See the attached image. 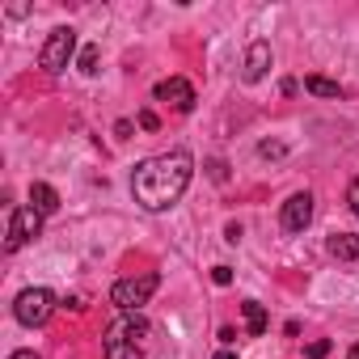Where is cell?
<instances>
[{"instance_id":"cell-9","label":"cell","mask_w":359,"mask_h":359,"mask_svg":"<svg viewBox=\"0 0 359 359\" xmlns=\"http://www.w3.org/2000/svg\"><path fill=\"white\" fill-rule=\"evenodd\" d=\"M106 334H110V338H123V342H135V346H140V338H148V334H152V325H148L144 317L127 313V317H123V321H114Z\"/></svg>"},{"instance_id":"cell-20","label":"cell","mask_w":359,"mask_h":359,"mask_svg":"<svg viewBox=\"0 0 359 359\" xmlns=\"http://www.w3.org/2000/svg\"><path fill=\"white\" fill-rule=\"evenodd\" d=\"M212 279H216L220 287H229V283H233V266H216V271H212Z\"/></svg>"},{"instance_id":"cell-12","label":"cell","mask_w":359,"mask_h":359,"mask_svg":"<svg viewBox=\"0 0 359 359\" xmlns=\"http://www.w3.org/2000/svg\"><path fill=\"white\" fill-rule=\"evenodd\" d=\"M241 313H245V330H250V338H262V334H266V309H262L258 300H245Z\"/></svg>"},{"instance_id":"cell-21","label":"cell","mask_w":359,"mask_h":359,"mask_svg":"<svg viewBox=\"0 0 359 359\" xmlns=\"http://www.w3.org/2000/svg\"><path fill=\"white\" fill-rule=\"evenodd\" d=\"M346 203H351V212L359 216V182H351V187H346Z\"/></svg>"},{"instance_id":"cell-2","label":"cell","mask_w":359,"mask_h":359,"mask_svg":"<svg viewBox=\"0 0 359 359\" xmlns=\"http://www.w3.org/2000/svg\"><path fill=\"white\" fill-rule=\"evenodd\" d=\"M161 287V275H135V279H118L114 287H110V304H118L123 313H140L148 300H152V292Z\"/></svg>"},{"instance_id":"cell-15","label":"cell","mask_w":359,"mask_h":359,"mask_svg":"<svg viewBox=\"0 0 359 359\" xmlns=\"http://www.w3.org/2000/svg\"><path fill=\"white\" fill-rule=\"evenodd\" d=\"M97 60H102V51H97V47H85V51H81V72L93 76V72H97Z\"/></svg>"},{"instance_id":"cell-14","label":"cell","mask_w":359,"mask_h":359,"mask_svg":"<svg viewBox=\"0 0 359 359\" xmlns=\"http://www.w3.org/2000/svg\"><path fill=\"white\" fill-rule=\"evenodd\" d=\"M106 359H140V346H135V342H123V338H110V334H106Z\"/></svg>"},{"instance_id":"cell-8","label":"cell","mask_w":359,"mask_h":359,"mask_svg":"<svg viewBox=\"0 0 359 359\" xmlns=\"http://www.w3.org/2000/svg\"><path fill=\"white\" fill-rule=\"evenodd\" d=\"M266 68H271V43H254L250 51H245V85H258L262 76H266Z\"/></svg>"},{"instance_id":"cell-16","label":"cell","mask_w":359,"mask_h":359,"mask_svg":"<svg viewBox=\"0 0 359 359\" xmlns=\"http://www.w3.org/2000/svg\"><path fill=\"white\" fill-rule=\"evenodd\" d=\"M283 152H287V148H283L279 140H262V144H258V156H266V161H271V156H283Z\"/></svg>"},{"instance_id":"cell-22","label":"cell","mask_w":359,"mask_h":359,"mask_svg":"<svg viewBox=\"0 0 359 359\" xmlns=\"http://www.w3.org/2000/svg\"><path fill=\"white\" fill-rule=\"evenodd\" d=\"M224 241H233V245H237V241H241V224H237V220H233V224H229V229H224Z\"/></svg>"},{"instance_id":"cell-23","label":"cell","mask_w":359,"mask_h":359,"mask_svg":"<svg viewBox=\"0 0 359 359\" xmlns=\"http://www.w3.org/2000/svg\"><path fill=\"white\" fill-rule=\"evenodd\" d=\"M64 309H72V313H85V296H68V300H64Z\"/></svg>"},{"instance_id":"cell-19","label":"cell","mask_w":359,"mask_h":359,"mask_svg":"<svg viewBox=\"0 0 359 359\" xmlns=\"http://www.w3.org/2000/svg\"><path fill=\"white\" fill-rule=\"evenodd\" d=\"M140 127H144V131H156V127H161V118H156L152 110H140Z\"/></svg>"},{"instance_id":"cell-6","label":"cell","mask_w":359,"mask_h":359,"mask_svg":"<svg viewBox=\"0 0 359 359\" xmlns=\"http://www.w3.org/2000/svg\"><path fill=\"white\" fill-rule=\"evenodd\" d=\"M152 97H156V102H169L177 114H191V110H195V89H191V81H182V76H165V81H156Z\"/></svg>"},{"instance_id":"cell-4","label":"cell","mask_w":359,"mask_h":359,"mask_svg":"<svg viewBox=\"0 0 359 359\" xmlns=\"http://www.w3.org/2000/svg\"><path fill=\"white\" fill-rule=\"evenodd\" d=\"M51 313H55V296H51L47 287H26V292L13 300V317H18L22 325H43Z\"/></svg>"},{"instance_id":"cell-27","label":"cell","mask_w":359,"mask_h":359,"mask_svg":"<svg viewBox=\"0 0 359 359\" xmlns=\"http://www.w3.org/2000/svg\"><path fill=\"white\" fill-rule=\"evenodd\" d=\"M346 359H359V342H355V346H351V351H346Z\"/></svg>"},{"instance_id":"cell-17","label":"cell","mask_w":359,"mask_h":359,"mask_svg":"<svg viewBox=\"0 0 359 359\" xmlns=\"http://www.w3.org/2000/svg\"><path fill=\"white\" fill-rule=\"evenodd\" d=\"M330 355V338H317V342H309V359H325Z\"/></svg>"},{"instance_id":"cell-25","label":"cell","mask_w":359,"mask_h":359,"mask_svg":"<svg viewBox=\"0 0 359 359\" xmlns=\"http://www.w3.org/2000/svg\"><path fill=\"white\" fill-rule=\"evenodd\" d=\"M220 342H224V346H229V342H237V330H233V325H224V330H220Z\"/></svg>"},{"instance_id":"cell-24","label":"cell","mask_w":359,"mask_h":359,"mask_svg":"<svg viewBox=\"0 0 359 359\" xmlns=\"http://www.w3.org/2000/svg\"><path fill=\"white\" fill-rule=\"evenodd\" d=\"M114 135H123V140H127V135H131V123H127V118H118V123H114Z\"/></svg>"},{"instance_id":"cell-13","label":"cell","mask_w":359,"mask_h":359,"mask_svg":"<svg viewBox=\"0 0 359 359\" xmlns=\"http://www.w3.org/2000/svg\"><path fill=\"white\" fill-rule=\"evenodd\" d=\"M304 89H309V93H317V97H342V85H338V81H330V76H309V81H304Z\"/></svg>"},{"instance_id":"cell-26","label":"cell","mask_w":359,"mask_h":359,"mask_svg":"<svg viewBox=\"0 0 359 359\" xmlns=\"http://www.w3.org/2000/svg\"><path fill=\"white\" fill-rule=\"evenodd\" d=\"M9 359H39V355H34V351H13Z\"/></svg>"},{"instance_id":"cell-10","label":"cell","mask_w":359,"mask_h":359,"mask_svg":"<svg viewBox=\"0 0 359 359\" xmlns=\"http://www.w3.org/2000/svg\"><path fill=\"white\" fill-rule=\"evenodd\" d=\"M30 208H39L43 216H55V212H60V195H55V187L34 182V187H30Z\"/></svg>"},{"instance_id":"cell-7","label":"cell","mask_w":359,"mask_h":359,"mask_svg":"<svg viewBox=\"0 0 359 359\" xmlns=\"http://www.w3.org/2000/svg\"><path fill=\"white\" fill-rule=\"evenodd\" d=\"M309 220H313V195H309V191H300V195H292V199L283 203L279 224H283V233H304V229H309Z\"/></svg>"},{"instance_id":"cell-28","label":"cell","mask_w":359,"mask_h":359,"mask_svg":"<svg viewBox=\"0 0 359 359\" xmlns=\"http://www.w3.org/2000/svg\"><path fill=\"white\" fill-rule=\"evenodd\" d=\"M216 359H237V355H233V351H220V355H216Z\"/></svg>"},{"instance_id":"cell-3","label":"cell","mask_w":359,"mask_h":359,"mask_svg":"<svg viewBox=\"0 0 359 359\" xmlns=\"http://www.w3.org/2000/svg\"><path fill=\"white\" fill-rule=\"evenodd\" d=\"M72 55H76V30L72 26H55L47 34L43 51H39V64H43V72H64L72 64Z\"/></svg>"},{"instance_id":"cell-1","label":"cell","mask_w":359,"mask_h":359,"mask_svg":"<svg viewBox=\"0 0 359 359\" xmlns=\"http://www.w3.org/2000/svg\"><path fill=\"white\" fill-rule=\"evenodd\" d=\"M195 177V156L173 148V152H161V156H148L135 165L131 173V195L144 212H169L177 199L187 195Z\"/></svg>"},{"instance_id":"cell-18","label":"cell","mask_w":359,"mask_h":359,"mask_svg":"<svg viewBox=\"0 0 359 359\" xmlns=\"http://www.w3.org/2000/svg\"><path fill=\"white\" fill-rule=\"evenodd\" d=\"M208 173L216 177V182H229V165L224 161H208Z\"/></svg>"},{"instance_id":"cell-11","label":"cell","mask_w":359,"mask_h":359,"mask_svg":"<svg viewBox=\"0 0 359 359\" xmlns=\"http://www.w3.org/2000/svg\"><path fill=\"white\" fill-rule=\"evenodd\" d=\"M330 254H334L338 262H355V258H359V237H355V233H334V237H330Z\"/></svg>"},{"instance_id":"cell-5","label":"cell","mask_w":359,"mask_h":359,"mask_svg":"<svg viewBox=\"0 0 359 359\" xmlns=\"http://www.w3.org/2000/svg\"><path fill=\"white\" fill-rule=\"evenodd\" d=\"M39 233H43V212H39V208H13L5 245H9V250H22V245H26V241H34Z\"/></svg>"}]
</instances>
